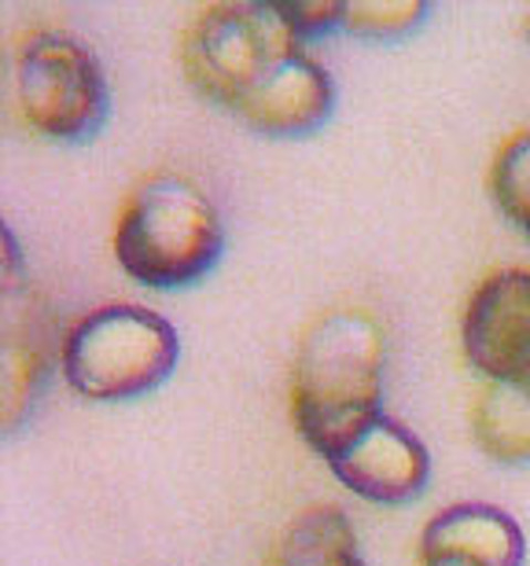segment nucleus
<instances>
[{"label":"nucleus","instance_id":"obj_9","mask_svg":"<svg viewBox=\"0 0 530 566\" xmlns=\"http://www.w3.org/2000/svg\"><path fill=\"white\" fill-rule=\"evenodd\" d=\"M332 74L302 49L288 63H280L232 115L262 137H310L332 118Z\"/></svg>","mask_w":530,"mask_h":566},{"label":"nucleus","instance_id":"obj_3","mask_svg":"<svg viewBox=\"0 0 530 566\" xmlns=\"http://www.w3.org/2000/svg\"><path fill=\"white\" fill-rule=\"evenodd\" d=\"M177 360V327L163 313L133 302L85 313L60 343L66 387L89 401L144 398L174 376Z\"/></svg>","mask_w":530,"mask_h":566},{"label":"nucleus","instance_id":"obj_14","mask_svg":"<svg viewBox=\"0 0 530 566\" xmlns=\"http://www.w3.org/2000/svg\"><path fill=\"white\" fill-rule=\"evenodd\" d=\"M427 4L420 0H409V4H346L343 15V30L354 33V38H368V41H394L413 33L420 22L427 19Z\"/></svg>","mask_w":530,"mask_h":566},{"label":"nucleus","instance_id":"obj_17","mask_svg":"<svg viewBox=\"0 0 530 566\" xmlns=\"http://www.w3.org/2000/svg\"><path fill=\"white\" fill-rule=\"evenodd\" d=\"M527 33H530V27H527Z\"/></svg>","mask_w":530,"mask_h":566},{"label":"nucleus","instance_id":"obj_7","mask_svg":"<svg viewBox=\"0 0 530 566\" xmlns=\"http://www.w3.org/2000/svg\"><path fill=\"white\" fill-rule=\"evenodd\" d=\"M52 360V316L30 283H22L15 235L4 232V430L15 434L44 387Z\"/></svg>","mask_w":530,"mask_h":566},{"label":"nucleus","instance_id":"obj_6","mask_svg":"<svg viewBox=\"0 0 530 566\" xmlns=\"http://www.w3.org/2000/svg\"><path fill=\"white\" fill-rule=\"evenodd\" d=\"M460 346L482 382L530 390V269H498L471 291Z\"/></svg>","mask_w":530,"mask_h":566},{"label":"nucleus","instance_id":"obj_12","mask_svg":"<svg viewBox=\"0 0 530 566\" xmlns=\"http://www.w3.org/2000/svg\"><path fill=\"white\" fill-rule=\"evenodd\" d=\"M471 438L498 463L530 460V390L512 382H482L471 398Z\"/></svg>","mask_w":530,"mask_h":566},{"label":"nucleus","instance_id":"obj_2","mask_svg":"<svg viewBox=\"0 0 530 566\" xmlns=\"http://www.w3.org/2000/svg\"><path fill=\"white\" fill-rule=\"evenodd\" d=\"M225 254V224L199 185L155 174L133 188L115 224L122 273L152 291H180L207 280Z\"/></svg>","mask_w":530,"mask_h":566},{"label":"nucleus","instance_id":"obj_8","mask_svg":"<svg viewBox=\"0 0 530 566\" xmlns=\"http://www.w3.org/2000/svg\"><path fill=\"white\" fill-rule=\"evenodd\" d=\"M332 474L368 504H409L432 479V452L409 427L380 416L365 434L354 438L329 460Z\"/></svg>","mask_w":530,"mask_h":566},{"label":"nucleus","instance_id":"obj_10","mask_svg":"<svg viewBox=\"0 0 530 566\" xmlns=\"http://www.w3.org/2000/svg\"><path fill=\"white\" fill-rule=\"evenodd\" d=\"M420 556L454 559L465 566H523V526L498 504L465 501L443 507L424 526Z\"/></svg>","mask_w":530,"mask_h":566},{"label":"nucleus","instance_id":"obj_11","mask_svg":"<svg viewBox=\"0 0 530 566\" xmlns=\"http://www.w3.org/2000/svg\"><path fill=\"white\" fill-rule=\"evenodd\" d=\"M269 566H368L343 507L310 504L277 537Z\"/></svg>","mask_w":530,"mask_h":566},{"label":"nucleus","instance_id":"obj_1","mask_svg":"<svg viewBox=\"0 0 530 566\" xmlns=\"http://www.w3.org/2000/svg\"><path fill=\"white\" fill-rule=\"evenodd\" d=\"M387 338L365 310H329L306 324L291 371L299 438L332 460L383 416Z\"/></svg>","mask_w":530,"mask_h":566},{"label":"nucleus","instance_id":"obj_4","mask_svg":"<svg viewBox=\"0 0 530 566\" xmlns=\"http://www.w3.org/2000/svg\"><path fill=\"white\" fill-rule=\"evenodd\" d=\"M11 96L27 129L55 144L93 140L111 115L104 66L66 30L19 33L11 49Z\"/></svg>","mask_w":530,"mask_h":566},{"label":"nucleus","instance_id":"obj_13","mask_svg":"<svg viewBox=\"0 0 530 566\" xmlns=\"http://www.w3.org/2000/svg\"><path fill=\"white\" fill-rule=\"evenodd\" d=\"M490 196L505 218L530 240V129L509 137L493 155Z\"/></svg>","mask_w":530,"mask_h":566},{"label":"nucleus","instance_id":"obj_5","mask_svg":"<svg viewBox=\"0 0 530 566\" xmlns=\"http://www.w3.org/2000/svg\"><path fill=\"white\" fill-rule=\"evenodd\" d=\"M295 52L302 41L280 4H210L180 33L185 82L229 115Z\"/></svg>","mask_w":530,"mask_h":566},{"label":"nucleus","instance_id":"obj_16","mask_svg":"<svg viewBox=\"0 0 530 566\" xmlns=\"http://www.w3.org/2000/svg\"><path fill=\"white\" fill-rule=\"evenodd\" d=\"M416 566H465V563H454V559H438V556H420Z\"/></svg>","mask_w":530,"mask_h":566},{"label":"nucleus","instance_id":"obj_15","mask_svg":"<svg viewBox=\"0 0 530 566\" xmlns=\"http://www.w3.org/2000/svg\"><path fill=\"white\" fill-rule=\"evenodd\" d=\"M284 11L288 27L295 30L299 41H310V38H324L332 30H343V15H346V4H335V0H299V4H280Z\"/></svg>","mask_w":530,"mask_h":566}]
</instances>
